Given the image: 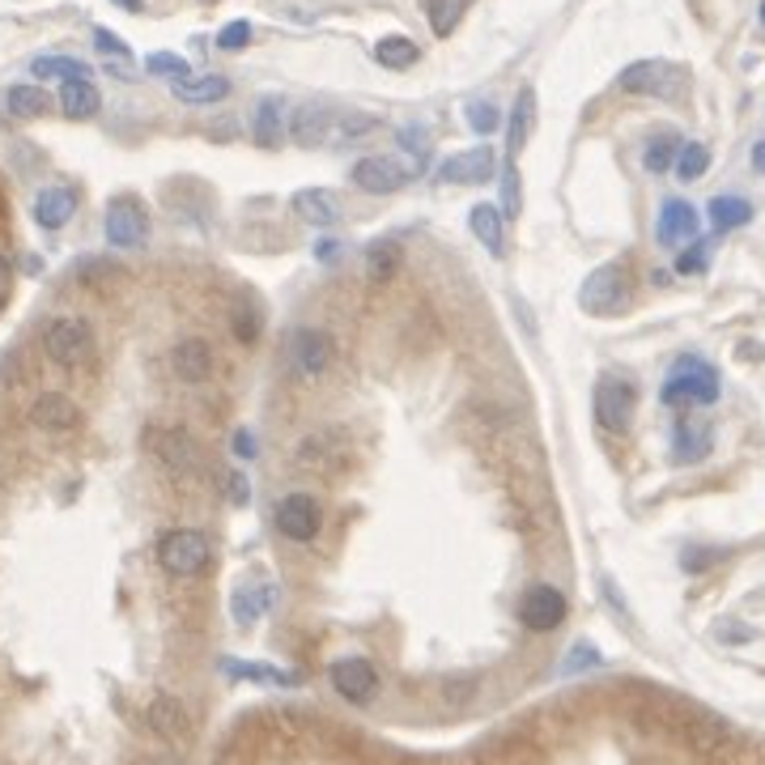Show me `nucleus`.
<instances>
[{
	"label": "nucleus",
	"instance_id": "1",
	"mask_svg": "<svg viewBox=\"0 0 765 765\" xmlns=\"http://www.w3.org/2000/svg\"><path fill=\"white\" fill-rule=\"evenodd\" d=\"M723 391L718 382V370L702 357H676L667 379L660 387V400L667 408H711Z\"/></svg>",
	"mask_w": 765,
	"mask_h": 765
},
{
	"label": "nucleus",
	"instance_id": "2",
	"mask_svg": "<svg viewBox=\"0 0 765 765\" xmlns=\"http://www.w3.org/2000/svg\"><path fill=\"white\" fill-rule=\"evenodd\" d=\"M616 85H621L625 94L676 102L688 90V73L681 64H672V60H634V64L621 69Z\"/></svg>",
	"mask_w": 765,
	"mask_h": 765
},
{
	"label": "nucleus",
	"instance_id": "3",
	"mask_svg": "<svg viewBox=\"0 0 765 765\" xmlns=\"http://www.w3.org/2000/svg\"><path fill=\"white\" fill-rule=\"evenodd\" d=\"M579 306H583L586 315H600V319L625 310L630 306V273H625V264H600V268H591L586 280L579 285Z\"/></svg>",
	"mask_w": 765,
	"mask_h": 765
},
{
	"label": "nucleus",
	"instance_id": "4",
	"mask_svg": "<svg viewBox=\"0 0 765 765\" xmlns=\"http://www.w3.org/2000/svg\"><path fill=\"white\" fill-rule=\"evenodd\" d=\"M208 558H213L208 536L196 532V528H175V532H166L157 540V561L175 579H196L204 565H208Z\"/></svg>",
	"mask_w": 765,
	"mask_h": 765
},
{
	"label": "nucleus",
	"instance_id": "5",
	"mask_svg": "<svg viewBox=\"0 0 765 765\" xmlns=\"http://www.w3.org/2000/svg\"><path fill=\"white\" fill-rule=\"evenodd\" d=\"M294 463L303 472H315V477H336L349 463V434L336 430V426L306 434L303 442L294 447Z\"/></svg>",
	"mask_w": 765,
	"mask_h": 765
},
{
	"label": "nucleus",
	"instance_id": "6",
	"mask_svg": "<svg viewBox=\"0 0 765 765\" xmlns=\"http://www.w3.org/2000/svg\"><path fill=\"white\" fill-rule=\"evenodd\" d=\"M638 408V387L630 379H616V375H604L591 391V412L600 421V430L609 434H625L630 421H634Z\"/></svg>",
	"mask_w": 765,
	"mask_h": 765
},
{
	"label": "nucleus",
	"instance_id": "7",
	"mask_svg": "<svg viewBox=\"0 0 765 765\" xmlns=\"http://www.w3.org/2000/svg\"><path fill=\"white\" fill-rule=\"evenodd\" d=\"M43 349H48V357L55 366L76 370V366H85V361L94 357V332H90L85 319L64 315V319L48 324V332H43Z\"/></svg>",
	"mask_w": 765,
	"mask_h": 765
},
{
	"label": "nucleus",
	"instance_id": "8",
	"mask_svg": "<svg viewBox=\"0 0 765 765\" xmlns=\"http://www.w3.org/2000/svg\"><path fill=\"white\" fill-rule=\"evenodd\" d=\"M150 238V217L136 196H115L106 204V243L120 252H136Z\"/></svg>",
	"mask_w": 765,
	"mask_h": 765
},
{
	"label": "nucleus",
	"instance_id": "9",
	"mask_svg": "<svg viewBox=\"0 0 765 765\" xmlns=\"http://www.w3.org/2000/svg\"><path fill=\"white\" fill-rule=\"evenodd\" d=\"M565 612H570V600L561 595V586L553 583H536L523 591V600H519V621L532 630V634H549V630H558L561 621H565Z\"/></svg>",
	"mask_w": 765,
	"mask_h": 765
},
{
	"label": "nucleus",
	"instance_id": "10",
	"mask_svg": "<svg viewBox=\"0 0 765 765\" xmlns=\"http://www.w3.org/2000/svg\"><path fill=\"white\" fill-rule=\"evenodd\" d=\"M408 178H412V166H405L400 157L391 153H370V157H357L354 162V183L370 196H391L400 192Z\"/></svg>",
	"mask_w": 765,
	"mask_h": 765
},
{
	"label": "nucleus",
	"instance_id": "11",
	"mask_svg": "<svg viewBox=\"0 0 765 765\" xmlns=\"http://www.w3.org/2000/svg\"><path fill=\"white\" fill-rule=\"evenodd\" d=\"M319 528H324V510H319V502L310 493H289V498L277 502V532L285 540L306 544V540L319 536Z\"/></svg>",
	"mask_w": 765,
	"mask_h": 765
},
{
	"label": "nucleus",
	"instance_id": "12",
	"mask_svg": "<svg viewBox=\"0 0 765 765\" xmlns=\"http://www.w3.org/2000/svg\"><path fill=\"white\" fill-rule=\"evenodd\" d=\"M332 357H336V340H332V332L298 328L294 336H289V361H294V370H298L303 379L324 375V370L332 366Z\"/></svg>",
	"mask_w": 765,
	"mask_h": 765
},
{
	"label": "nucleus",
	"instance_id": "13",
	"mask_svg": "<svg viewBox=\"0 0 765 765\" xmlns=\"http://www.w3.org/2000/svg\"><path fill=\"white\" fill-rule=\"evenodd\" d=\"M328 681L332 688L345 697V702H354V706H366L370 697H375V688H379V672H375V663L361 660V655H349V660H336L328 667Z\"/></svg>",
	"mask_w": 765,
	"mask_h": 765
},
{
	"label": "nucleus",
	"instance_id": "14",
	"mask_svg": "<svg viewBox=\"0 0 765 765\" xmlns=\"http://www.w3.org/2000/svg\"><path fill=\"white\" fill-rule=\"evenodd\" d=\"M498 175V153L493 145H472L463 153H451L442 166H438V178L442 183H459V187H477V183H489Z\"/></svg>",
	"mask_w": 765,
	"mask_h": 765
},
{
	"label": "nucleus",
	"instance_id": "15",
	"mask_svg": "<svg viewBox=\"0 0 765 765\" xmlns=\"http://www.w3.org/2000/svg\"><path fill=\"white\" fill-rule=\"evenodd\" d=\"M697 226H702V217H697V208L688 201H663L655 238H660V247H681V243L697 238Z\"/></svg>",
	"mask_w": 765,
	"mask_h": 765
},
{
	"label": "nucleus",
	"instance_id": "16",
	"mask_svg": "<svg viewBox=\"0 0 765 765\" xmlns=\"http://www.w3.org/2000/svg\"><path fill=\"white\" fill-rule=\"evenodd\" d=\"M711 451H714V434L706 421L685 417V421L672 430V459H676V463H702Z\"/></svg>",
	"mask_w": 765,
	"mask_h": 765
},
{
	"label": "nucleus",
	"instance_id": "17",
	"mask_svg": "<svg viewBox=\"0 0 765 765\" xmlns=\"http://www.w3.org/2000/svg\"><path fill=\"white\" fill-rule=\"evenodd\" d=\"M73 213H76V192L73 187H64V183L43 187V192L34 196V222L43 230H64L73 222Z\"/></svg>",
	"mask_w": 765,
	"mask_h": 765
},
{
	"label": "nucleus",
	"instance_id": "18",
	"mask_svg": "<svg viewBox=\"0 0 765 765\" xmlns=\"http://www.w3.org/2000/svg\"><path fill=\"white\" fill-rule=\"evenodd\" d=\"M30 421L48 434H64L81 421V412H76V405L69 400V396H60V391H43V396L30 405Z\"/></svg>",
	"mask_w": 765,
	"mask_h": 765
},
{
	"label": "nucleus",
	"instance_id": "19",
	"mask_svg": "<svg viewBox=\"0 0 765 765\" xmlns=\"http://www.w3.org/2000/svg\"><path fill=\"white\" fill-rule=\"evenodd\" d=\"M294 213L303 217L306 226L332 230L340 222V201L332 196L328 187H303V192H294Z\"/></svg>",
	"mask_w": 765,
	"mask_h": 765
},
{
	"label": "nucleus",
	"instance_id": "20",
	"mask_svg": "<svg viewBox=\"0 0 765 765\" xmlns=\"http://www.w3.org/2000/svg\"><path fill=\"white\" fill-rule=\"evenodd\" d=\"M332 128H336V115H332L328 106H319V102H303L298 111H294V124H289V136L298 141V145H324V141H332Z\"/></svg>",
	"mask_w": 765,
	"mask_h": 765
},
{
	"label": "nucleus",
	"instance_id": "21",
	"mask_svg": "<svg viewBox=\"0 0 765 765\" xmlns=\"http://www.w3.org/2000/svg\"><path fill=\"white\" fill-rule=\"evenodd\" d=\"M536 128V90L523 85L519 99H514V111H510V128H507V162H519V153L528 150Z\"/></svg>",
	"mask_w": 765,
	"mask_h": 765
},
{
	"label": "nucleus",
	"instance_id": "22",
	"mask_svg": "<svg viewBox=\"0 0 765 765\" xmlns=\"http://www.w3.org/2000/svg\"><path fill=\"white\" fill-rule=\"evenodd\" d=\"M150 447L153 456L162 459L166 468H175V472H192L196 468V442L183 430H150Z\"/></svg>",
	"mask_w": 765,
	"mask_h": 765
},
{
	"label": "nucleus",
	"instance_id": "23",
	"mask_svg": "<svg viewBox=\"0 0 765 765\" xmlns=\"http://www.w3.org/2000/svg\"><path fill=\"white\" fill-rule=\"evenodd\" d=\"M468 226H472V234L489 247L493 259H502V255H507V217H502V208H498V204H472Z\"/></svg>",
	"mask_w": 765,
	"mask_h": 765
},
{
	"label": "nucleus",
	"instance_id": "24",
	"mask_svg": "<svg viewBox=\"0 0 765 765\" xmlns=\"http://www.w3.org/2000/svg\"><path fill=\"white\" fill-rule=\"evenodd\" d=\"M268 609H273V586L268 583H243L230 595V612L238 625H255Z\"/></svg>",
	"mask_w": 765,
	"mask_h": 765
},
{
	"label": "nucleus",
	"instance_id": "25",
	"mask_svg": "<svg viewBox=\"0 0 765 765\" xmlns=\"http://www.w3.org/2000/svg\"><path fill=\"white\" fill-rule=\"evenodd\" d=\"M171 94L178 102H192V106H204V102H222L230 94V81L217 73L208 76H183V81H171Z\"/></svg>",
	"mask_w": 765,
	"mask_h": 765
},
{
	"label": "nucleus",
	"instance_id": "26",
	"mask_svg": "<svg viewBox=\"0 0 765 765\" xmlns=\"http://www.w3.org/2000/svg\"><path fill=\"white\" fill-rule=\"evenodd\" d=\"M171 361H175V375L183 382H204L213 375V349L204 340H183V345H175Z\"/></svg>",
	"mask_w": 765,
	"mask_h": 765
},
{
	"label": "nucleus",
	"instance_id": "27",
	"mask_svg": "<svg viewBox=\"0 0 765 765\" xmlns=\"http://www.w3.org/2000/svg\"><path fill=\"white\" fill-rule=\"evenodd\" d=\"M150 727L157 732V736H166V740H183L187 732H192L187 711L178 706L175 697H166V693H157V697L150 702Z\"/></svg>",
	"mask_w": 765,
	"mask_h": 765
},
{
	"label": "nucleus",
	"instance_id": "28",
	"mask_svg": "<svg viewBox=\"0 0 765 765\" xmlns=\"http://www.w3.org/2000/svg\"><path fill=\"white\" fill-rule=\"evenodd\" d=\"M99 90H94V81H69V85H60V111L69 115V120H90V115H99Z\"/></svg>",
	"mask_w": 765,
	"mask_h": 765
},
{
	"label": "nucleus",
	"instance_id": "29",
	"mask_svg": "<svg viewBox=\"0 0 765 765\" xmlns=\"http://www.w3.org/2000/svg\"><path fill=\"white\" fill-rule=\"evenodd\" d=\"M252 141L259 145V150H277L280 145V99H273V94L255 102Z\"/></svg>",
	"mask_w": 765,
	"mask_h": 765
},
{
	"label": "nucleus",
	"instance_id": "30",
	"mask_svg": "<svg viewBox=\"0 0 765 765\" xmlns=\"http://www.w3.org/2000/svg\"><path fill=\"white\" fill-rule=\"evenodd\" d=\"M711 226L718 230V234H727V230H740L753 222V204L744 201V196H714L711 201Z\"/></svg>",
	"mask_w": 765,
	"mask_h": 765
},
{
	"label": "nucleus",
	"instance_id": "31",
	"mask_svg": "<svg viewBox=\"0 0 765 765\" xmlns=\"http://www.w3.org/2000/svg\"><path fill=\"white\" fill-rule=\"evenodd\" d=\"M4 106H9V115H18V120H39V115H48L51 111V94L48 90H39V85H13V90L4 94Z\"/></svg>",
	"mask_w": 765,
	"mask_h": 765
},
{
	"label": "nucleus",
	"instance_id": "32",
	"mask_svg": "<svg viewBox=\"0 0 765 765\" xmlns=\"http://www.w3.org/2000/svg\"><path fill=\"white\" fill-rule=\"evenodd\" d=\"M400 259H405L400 243H391V238L370 243V247H366V277H370V280H391L396 273H400Z\"/></svg>",
	"mask_w": 765,
	"mask_h": 765
},
{
	"label": "nucleus",
	"instance_id": "33",
	"mask_svg": "<svg viewBox=\"0 0 765 765\" xmlns=\"http://www.w3.org/2000/svg\"><path fill=\"white\" fill-rule=\"evenodd\" d=\"M375 60L382 69H412L421 60V48L412 39H405V34H387V39L375 43Z\"/></svg>",
	"mask_w": 765,
	"mask_h": 765
},
{
	"label": "nucleus",
	"instance_id": "34",
	"mask_svg": "<svg viewBox=\"0 0 765 765\" xmlns=\"http://www.w3.org/2000/svg\"><path fill=\"white\" fill-rule=\"evenodd\" d=\"M30 73L60 76V81L69 85V81H90V64H85V60H73V55H39V60L30 64Z\"/></svg>",
	"mask_w": 765,
	"mask_h": 765
},
{
	"label": "nucleus",
	"instance_id": "35",
	"mask_svg": "<svg viewBox=\"0 0 765 765\" xmlns=\"http://www.w3.org/2000/svg\"><path fill=\"white\" fill-rule=\"evenodd\" d=\"M230 676L238 681H255V685H298V672H280V667H268V663H222Z\"/></svg>",
	"mask_w": 765,
	"mask_h": 765
},
{
	"label": "nucleus",
	"instance_id": "36",
	"mask_svg": "<svg viewBox=\"0 0 765 765\" xmlns=\"http://www.w3.org/2000/svg\"><path fill=\"white\" fill-rule=\"evenodd\" d=\"M472 4H477V0H430V4H426V13H430V30L438 34V39H447V34L463 22V13H468Z\"/></svg>",
	"mask_w": 765,
	"mask_h": 765
},
{
	"label": "nucleus",
	"instance_id": "37",
	"mask_svg": "<svg viewBox=\"0 0 765 765\" xmlns=\"http://www.w3.org/2000/svg\"><path fill=\"white\" fill-rule=\"evenodd\" d=\"M676 153H681V141H676V136H667V132H660V136L642 150V166H646L651 175H663V171H672V166H676Z\"/></svg>",
	"mask_w": 765,
	"mask_h": 765
},
{
	"label": "nucleus",
	"instance_id": "38",
	"mask_svg": "<svg viewBox=\"0 0 765 765\" xmlns=\"http://www.w3.org/2000/svg\"><path fill=\"white\" fill-rule=\"evenodd\" d=\"M706 171H711V150H706L702 141L681 145V153H676V178H681V183H693V178H702Z\"/></svg>",
	"mask_w": 765,
	"mask_h": 765
},
{
	"label": "nucleus",
	"instance_id": "39",
	"mask_svg": "<svg viewBox=\"0 0 765 765\" xmlns=\"http://www.w3.org/2000/svg\"><path fill=\"white\" fill-rule=\"evenodd\" d=\"M523 208V183H519V162H502V217L514 222Z\"/></svg>",
	"mask_w": 765,
	"mask_h": 765
},
{
	"label": "nucleus",
	"instance_id": "40",
	"mask_svg": "<svg viewBox=\"0 0 765 765\" xmlns=\"http://www.w3.org/2000/svg\"><path fill=\"white\" fill-rule=\"evenodd\" d=\"M468 128H472L477 136H489V132L502 128V111H498L489 99H472L468 102Z\"/></svg>",
	"mask_w": 765,
	"mask_h": 765
},
{
	"label": "nucleus",
	"instance_id": "41",
	"mask_svg": "<svg viewBox=\"0 0 765 765\" xmlns=\"http://www.w3.org/2000/svg\"><path fill=\"white\" fill-rule=\"evenodd\" d=\"M145 73L171 76V81H183V76H192V69H187V60H183V55H171V51H153L150 60H145Z\"/></svg>",
	"mask_w": 765,
	"mask_h": 765
},
{
	"label": "nucleus",
	"instance_id": "42",
	"mask_svg": "<svg viewBox=\"0 0 765 765\" xmlns=\"http://www.w3.org/2000/svg\"><path fill=\"white\" fill-rule=\"evenodd\" d=\"M375 115H336V128H332V141H354V136H366L375 132Z\"/></svg>",
	"mask_w": 765,
	"mask_h": 765
},
{
	"label": "nucleus",
	"instance_id": "43",
	"mask_svg": "<svg viewBox=\"0 0 765 765\" xmlns=\"http://www.w3.org/2000/svg\"><path fill=\"white\" fill-rule=\"evenodd\" d=\"M706 264H711V243H706V238H693V247L676 255V273H681V277H688V273H702Z\"/></svg>",
	"mask_w": 765,
	"mask_h": 765
},
{
	"label": "nucleus",
	"instance_id": "44",
	"mask_svg": "<svg viewBox=\"0 0 765 765\" xmlns=\"http://www.w3.org/2000/svg\"><path fill=\"white\" fill-rule=\"evenodd\" d=\"M247 43H252V22H230L217 34V48L222 51H243Z\"/></svg>",
	"mask_w": 765,
	"mask_h": 765
},
{
	"label": "nucleus",
	"instance_id": "45",
	"mask_svg": "<svg viewBox=\"0 0 765 765\" xmlns=\"http://www.w3.org/2000/svg\"><path fill=\"white\" fill-rule=\"evenodd\" d=\"M94 48H99L102 55H115V60H124V64L132 60V51H128L124 39H120V34H111V30H102V26L94 30Z\"/></svg>",
	"mask_w": 765,
	"mask_h": 765
},
{
	"label": "nucleus",
	"instance_id": "46",
	"mask_svg": "<svg viewBox=\"0 0 765 765\" xmlns=\"http://www.w3.org/2000/svg\"><path fill=\"white\" fill-rule=\"evenodd\" d=\"M595 667V663H600V651H595V646H586V642H579V646H574V651H570V660L561 663V672H574V667Z\"/></svg>",
	"mask_w": 765,
	"mask_h": 765
},
{
	"label": "nucleus",
	"instance_id": "47",
	"mask_svg": "<svg viewBox=\"0 0 765 765\" xmlns=\"http://www.w3.org/2000/svg\"><path fill=\"white\" fill-rule=\"evenodd\" d=\"M230 502H234V507H247V502H252V484H247L243 472H230Z\"/></svg>",
	"mask_w": 765,
	"mask_h": 765
},
{
	"label": "nucleus",
	"instance_id": "48",
	"mask_svg": "<svg viewBox=\"0 0 765 765\" xmlns=\"http://www.w3.org/2000/svg\"><path fill=\"white\" fill-rule=\"evenodd\" d=\"M234 456L238 459H255L259 451H255V434L252 430H238L234 434Z\"/></svg>",
	"mask_w": 765,
	"mask_h": 765
},
{
	"label": "nucleus",
	"instance_id": "49",
	"mask_svg": "<svg viewBox=\"0 0 765 765\" xmlns=\"http://www.w3.org/2000/svg\"><path fill=\"white\" fill-rule=\"evenodd\" d=\"M400 141H405L408 150H417V153L430 150V136H426L421 128H400Z\"/></svg>",
	"mask_w": 765,
	"mask_h": 765
},
{
	"label": "nucleus",
	"instance_id": "50",
	"mask_svg": "<svg viewBox=\"0 0 765 765\" xmlns=\"http://www.w3.org/2000/svg\"><path fill=\"white\" fill-rule=\"evenodd\" d=\"M234 332H238V340H255V332H259V319H255L252 310H238V324H234Z\"/></svg>",
	"mask_w": 765,
	"mask_h": 765
},
{
	"label": "nucleus",
	"instance_id": "51",
	"mask_svg": "<svg viewBox=\"0 0 765 765\" xmlns=\"http://www.w3.org/2000/svg\"><path fill=\"white\" fill-rule=\"evenodd\" d=\"M336 247H340V243H332V238H324V243H319V259H336Z\"/></svg>",
	"mask_w": 765,
	"mask_h": 765
},
{
	"label": "nucleus",
	"instance_id": "52",
	"mask_svg": "<svg viewBox=\"0 0 765 765\" xmlns=\"http://www.w3.org/2000/svg\"><path fill=\"white\" fill-rule=\"evenodd\" d=\"M9 277H13V273H9V259L0 255V298H4V289H9Z\"/></svg>",
	"mask_w": 765,
	"mask_h": 765
},
{
	"label": "nucleus",
	"instance_id": "53",
	"mask_svg": "<svg viewBox=\"0 0 765 765\" xmlns=\"http://www.w3.org/2000/svg\"><path fill=\"white\" fill-rule=\"evenodd\" d=\"M753 166L765 175V141H757V145H753Z\"/></svg>",
	"mask_w": 765,
	"mask_h": 765
},
{
	"label": "nucleus",
	"instance_id": "54",
	"mask_svg": "<svg viewBox=\"0 0 765 765\" xmlns=\"http://www.w3.org/2000/svg\"><path fill=\"white\" fill-rule=\"evenodd\" d=\"M115 4H128V9H141V0H115Z\"/></svg>",
	"mask_w": 765,
	"mask_h": 765
},
{
	"label": "nucleus",
	"instance_id": "55",
	"mask_svg": "<svg viewBox=\"0 0 765 765\" xmlns=\"http://www.w3.org/2000/svg\"><path fill=\"white\" fill-rule=\"evenodd\" d=\"M762 26H765V0H762Z\"/></svg>",
	"mask_w": 765,
	"mask_h": 765
}]
</instances>
